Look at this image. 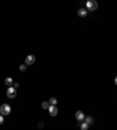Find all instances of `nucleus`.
<instances>
[{
    "label": "nucleus",
    "instance_id": "1",
    "mask_svg": "<svg viewBox=\"0 0 117 130\" xmlns=\"http://www.w3.org/2000/svg\"><path fill=\"white\" fill-rule=\"evenodd\" d=\"M86 6H87V9H88V11H91V12L96 11L98 8V4L96 0H88V1L86 2Z\"/></svg>",
    "mask_w": 117,
    "mask_h": 130
},
{
    "label": "nucleus",
    "instance_id": "2",
    "mask_svg": "<svg viewBox=\"0 0 117 130\" xmlns=\"http://www.w3.org/2000/svg\"><path fill=\"white\" fill-rule=\"evenodd\" d=\"M9 112H11V107H9V104L4 103V104L0 107V114H1V115L7 116V115H9Z\"/></svg>",
    "mask_w": 117,
    "mask_h": 130
},
{
    "label": "nucleus",
    "instance_id": "3",
    "mask_svg": "<svg viewBox=\"0 0 117 130\" xmlns=\"http://www.w3.org/2000/svg\"><path fill=\"white\" fill-rule=\"evenodd\" d=\"M17 96V88L13 86H9L7 89V97L8 98H14Z\"/></svg>",
    "mask_w": 117,
    "mask_h": 130
},
{
    "label": "nucleus",
    "instance_id": "4",
    "mask_svg": "<svg viewBox=\"0 0 117 130\" xmlns=\"http://www.w3.org/2000/svg\"><path fill=\"white\" fill-rule=\"evenodd\" d=\"M48 112H49V115L50 116H56L58 112V109L56 106H53V104H49V108H48Z\"/></svg>",
    "mask_w": 117,
    "mask_h": 130
},
{
    "label": "nucleus",
    "instance_id": "5",
    "mask_svg": "<svg viewBox=\"0 0 117 130\" xmlns=\"http://www.w3.org/2000/svg\"><path fill=\"white\" fill-rule=\"evenodd\" d=\"M35 62V56L34 55H28V56H26V59H25V63L27 65V66H31V65H33Z\"/></svg>",
    "mask_w": 117,
    "mask_h": 130
},
{
    "label": "nucleus",
    "instance_id": "6",
    "mask_svg": "<svg viewBox=\"0 0 117 130\" xmlns=\"http://www.w3.org/2000/svg\"><path fill=\"white\" fill-rule=\"evenodd\" d=\"M87 14H88V9L87 8H80V9H77V15L80 18H86Z\"/></svg>",
    "mask_w": 117,
    "mask_h": 130
},
{
    "label": "nucleus",
    "instance_id": "7",
    "mask_svg": "<svg viewBox=\"0 0 117 130\" xmlns=\"http://www.w3.org/2000/svg\"><path fill=\"white\" fill-rule=\"evenodd\" d=\"M84 117H86V116H84V114L81 111V110H77V111L75 112V118L77 120L78 122H82V121L84 120Z\"/></svg>",
    "mask_w": 117,
    "mask_h": 130
},
{
    "label": "nucleus",
    "instance_id": "8",
    "mask_svg": "<svg viewBox=\"0 0 117 130\" xmlns=\"http://www.w3.org/2000/svg\"><path fill=\"white\" fill-rule=\"evenodd\" d=\"M83 121H84V122H87L89 125H90V124H93V123L95 122V121H94V118H93L91 116H87V117H84V120H83Z\"/></svg>",
    "mask_w": 117,
    "mask_h": 130
},
{
    "label": "nucleus",
    "instance_id": "9",
    "mask_svg": "<svg viewBox=\"0 0 117 130\" xmlns=\"http://www.w3.org/2000/svg\"><path fill=\"white\" fill-rule=\"evenodd\" d=\"M13 83H14V81H13V79H12V77H6V79H5V84H7L8 87H9V86H12Z\"/></svg>",
    "mask_w": 117,
    "mask_h": 130
},
{
    "label": "nucleus",
    "instance_id": "10",
    "mask_svg": "<svg viewBox=\"0 0 117 130\" xmlns=\"http://www.w3.org/2000/svg\"><path fill=\"white\" fill-rule=\"evenodd\" d=\"M88 128H89V124H88L87 122H82L81 125H80V129L81 130H87Z\"/></svg>",
    "mask_w": 117,
    "mask_h": 130
},
{
    "label": "nucleus",
    "instance_id": "11",
    "mask_svg": "<svg viewBox=\"0 0 117 130\" xmlns=\"http://www.w3.org/2000/svg\"><path fill=\"white\" fill-rule=\"evenodd\" d=\"M49 104L56 106V104H58V100H56L55 97H50V98H49Z\"/></svg>",
    "mask_w": 117,
    "mask_h": 130
},
{
    "label": "nucleus",
    "instance_id": "12",
    "mask_svg": "<svg viewBox=\"0 0 117 130\" xmlns=\"http://www.w3.org/2000/svg\"><path fill=\"white\" fill-rule=\"evenodd\" d=\"M41 107H42V109H47V110H48V108H49V102H47V101L42 102Z\"/></svg>",
    "mask_w": 117,
    "mask_h": 130
},
{
    "label": "nucleus",
    "instance_id": "13",
    "mask_svg": "<svg viewBox=\"0 0 117 130\" xmlns=\"http://www.w3.org/2000/svg\"><path fill=\"white\" fill-rule=\"evenodd\" d=\"M19 69L21 70V72H25V70L27 69V65H26V63H22V65H20V66H19Z\"/></svg>",
    "mask_w": 117,
    "mask_h": 130
},
{
    "label": "nucleus",
    "instance_id": "14",
    "mask_svg": "<svg viewBox=\"0 0 117 130\" xmlns=\"http://www.w3.org/2000/svg\"><path fill=\"white\" fill-rule=\"evenodd\" d=\"M43 125H45V124H43V122H40L39 125H38V128H39V129H42V128H43Z\"/></svg>",
    "mask_w": 117,
    "mask_h": 130
},
{
    "label": "nucleus",
    "instance_id": "15",
    "mask_svg": "<svg viewBox=\"0 0 117 130\" xmlns=\"http://www.w3.org/2000/svg\"><path fill=\"white\" fill-rule=\"evenodd\" d=\"M2 123H4V115L0 114V124H2Z\"/></svg>",
    "mask_w": 117,
    "mask_h": 130
},
{
    "label": "nucleus",
    "instance_id": "16",
    "mask_svg": "<svg viewBox=\"0 0 117 130\" xmlns=\"http://www.w3.org/2000/svg\"><path fill=\"white\" fill-rule=\"evenodd\" d=\"M13 87L18 88V87H19V83H18V82H14V83H13Z\"/></svg>",
    "mask_w": 117,
    "mask_h": 130
},
{
    "label": "nucleus",
    "instance_id": "17",
    "mask_svg": "<svg viewBox=\"0 0 117 130\" xmlns=\"http://www.w3.org/2000/svg\"><path fill=\"white\" fill-rule=\"evenodd\" d=\"M114 83H115V84H116V86H117V76H116V77H115V79H114Z\"/></svg>",
    "mask_w": 117,
    "mask_h": 130
}]
</instances>
